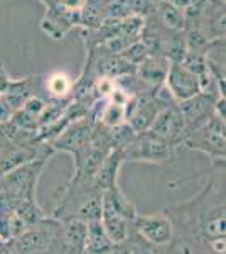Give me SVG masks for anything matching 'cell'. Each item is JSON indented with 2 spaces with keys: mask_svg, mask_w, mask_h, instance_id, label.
Masks as SVG:
<instances>
[{
  "mask_svg": "<svg viewBox=\"0 0 226 254\" xmlns=\"http://www.w3.org/2000/svg\"><path fill=\"white\" fill-rule=\"evenodd\" d=\"M59 224L39 222L9 243L10 254H44L57 234Z\"/></svg>",
  "mask_w": 226,
  "mask_h": 254,
  "instance_id": "1",
  "label": "cell"
},
{
  "mask_svg": "<svg viewBox=\"0 0 226 254\" xmlns=\"http://www.w3.org/2000/svg\"><path fill=\"white\" fill-rule=\"evenodd\" d=\"M186 144L192 149H201L211 156H225V121L211 116L209 121L186 137Z\"/></svg>",
  "mask_w": 226,
  "mask_h": 254,
  "instance_id": "2",
  "label": "cell"
},
{
  "mask_svg": "<svg viewBox=\"0 0 226 254\" xmlns=\"http://www.w3.org/2000/svg\"><path fill=\"white\" fill-rule=\"evenodd\" d=\"M213 110H215V98L203 92L189 100L179 102V114L184 122V130L187 129V132L191 134L204 126L213 116Z\"/></svg>",
  "mask_w": 226,
  "mask_h": 254,
  "instance_id": "3",
  "label": "cell"
},
{
  "mask_svg": "<svg viewBox=\"0 0 226 254\" xmlns=\"http://www.w3.org/2000/svg\"><path fill=\"white\" fill-rule=\"evenodd\" d=\"M166 83L167 90L171 92V95L178 102L189 100V98L196 97L201 93V81L196 75H192L189 69H186L181 63H172L167 68L166 75Z\"/></svg>",
  "mask_w": 226,
  "mask_h": 254,
  "instance_id": "4",
  "label": "cell"
},
{
  "mask_svg": "<svg viewBox=\"0 0 226 254\" xmlns=\"http://www.w3.org/2000/svg\"><path fill=\"white\" fill-rule=\"evenodd\" d=\"M135 227L147 243L164 246L172 239V222L164 214L137 215L134 219Z\"/></svg>",
  "mask_w": 226,
  "mask_h": 254,
  "instance_id": "5",
  "label": "cell"
},
{
  "mask_svg": "<svg viewBox=\"0 0 226 254\" xmlns=\"http://www.w3.org/2000/svg\"><path fill=\"white\" fill-rule=\"evenodd\" d=\"M134 149L129 156L143 161H167L171 158V142L164 141L152 132H147L140 137V141L134 142Z\"/></svg>",
  "mask_w": 226,
  "mask_h": 254,
  "instance_id": "6",
  "label": "cell"
},
{
  "mask_svg": "<svg viewBox=\"0 0 226 254\" xmlns=\"http://www.w3.org/2000/svg\"><path fill=\"white\" fill-rule=\"evenodd\" d=\"M100 222L103 225L106 236L113 244H120L129 237V229H127V219L118 214V210L113 207L112 200L106 191H103V203H101V217Z\"/></svg>",
  "mask_w": 226,
  "mask_h": 254,
  "instance_id": "7",
  "label": "cell"
},
{
  "mask_svg": "<svg viewBox=\"0 0 226 254\" xmlns=\"http://www.w3.org/2000/svg\"><path fill=\"white\" fill-rule=\"evenodd\" d=\"M149 132L167 142H172L179 139L184 132V122L179 110L176 109H160L155 121L152 122Z\"/></svg>",
  "mask_w": 226,
  "mask_h": 254,
  "instance_id": "8",
  "label": "cell"
},
{
  "mask_svg": "<svg viewBox=\"0 0 226 254\" xmlns=\"http://www.w3.org/2000/svg\"><path fill=\"white\" fill-rule=\"evenodd\" d=\"M86 222L85 220H69L64 225H59L56 241L63 246L68 254L85 253L86 249Z\"/></svg>",
  "mask_w": 226,
  "mask_h": 254,
  "instance_id": "9",
  "label": "cell"
},
{
  "mask_svg": "<svg viewBox=\"0 0 226 254\" xmlns=\"http://www.w3.org/2000/svg\"><path fill=\"white\" fill-rule=\"evenodd\" d=\"M135 104L137 105H134L132 110L127 112L130 119V129L137 132H147L160 112V107L154 100H138Z\"/></svg>",
  "mask_w": 226,
  "mask_h": 254,
  "instance_id": "10",
  "label": "cell"
},
{
  "mask_svg": "<svg viewBox=\"0 0 226 254\" xmlns=\"http://www.w3.org/2000/svg\"><path fill=\"white\" fill-rule=\"evenodd\" d=\"M123 161V151L122 149H115V153L110 154L108 158L103 159L100 170H98L96 176V187L101 188V191H110L117 187V175H118V168H120Z\"/></svg>",
  "mask_w": 226,
  "mask_h": 254,
  "instance_id": "11",
  "label": "cell"
},
{
  "mask_svg": "<svg viewBox=\"0 0 226 254\" xmlns=\"http://www.w3.org/2000/svg\"><path fill=\"white\" fill-rule=\"evenodd\" d=\"M90 136H91L90 126L86 124V122H78V124L69 127L66 132L57 139L56 146L61 147V149H66V151H71V153L80 154L81 151L88 146Z\"/></svg>",
  "mask_w": 226,
  "mask_h": 254,
  "instance_id": "12",
  "label": "cell"
},
{
  "mask_svg": "<svg viewBox=\"0 0 226 254\" xmlns=\"http://www.w3.org/2000/svg\"><path fill=\"white\" fill-rule=\"evenodd\" d=\"M167 68L169 64H166L162 60L159 58H145L140 63V80L143 83L150 85V87H159L167 75Z\"/></svg>",
  "mask_w": 226,
  "mask_h": 254,
  "instance_id": "13",
  "label": "cell"
},
{
  "mask_svg": "<svg viewBox=\"0 0 226 254\" xmlns=\"http://www.w3.org/2000/svg\"><path fill=\"white\" fill-rule=\"evenodd\" d=\"M101 203H103V193L90 196V198H86L85 202L80 205V208H78V214L83 217L86 222H91V220H100Z\"/></svg>",
  "mask_w": 226,
  "mask_h": 254,
  "instance_id": "14",
  "label": "cell"
},
{
  "mask_svg": "<svg viewBox=\"0 0 226 254\" xmlns=\"http://www.w3.org/2000/svg\"><path fill=\"white\" fill-rule=\"evenodd\" d=\"M160 17H162L164 22L169 27H172V29H182L184 27L182 10L178 9V7L171 2H164L162 5H160Z\"/></svg>",
  "mask_w": 226,
  "mask_h": 254,
  "instance_id": "15",
  "label": "cell"
},
{
  "mask_svg": "<svg viewBox=\"0 0 226 254\" xmlns=\"http://www.w3.org/2000/svg\"><path fill=\"white\" fill-rule=\"evenodd\" d=\"M204 232L213 239L225 237V208H220L215 212V215L209 217L208 222L204 224Z\"/></svg>",
  "mask_w": 226,
  "mask_h": 254,
  "instance_id": "16",
  "label": "cell"
},
{
  "mask_svg": "<svg viewBox=\"0 0 226 254\" xmlns=\"http://www.w3.org/2000/svg\"><path fill=\"white\" fill-rule=\"evenodd\" d=\"M123 116H125V107L120 104H110L106 107L105 114H103V124L108 127H118L122 124Z\"/></svg>",
  "mask_w": 226,
  "mask_h": 254,
  "instance_id": "17",
  "label": "cell"
},
{
  "mask_svg": "<svg viewBox=\"0 0 226 254\" xmlns=\"http://www.w3.org/2000/svg\"><path fill=\"white\" fill-rule=\"evenodd\" d=\"M49 90L56 95H63L69 90V80L66 75H61V73H56L54 76H51L49 80Z\"/></svg>",
  "mask_w": 226,
  "mask_h": 254,
  "instance_id": "18",
  "label": "cell"
},
{
  "mask_svg": "<svg viewBox=\"0 0 226 254\" xmlns=\"http://www.w3.org/2000/svg\"><path fill=\"white\" fill-rule=\"evenodd\" d=\"M125 51V58L129 60V63H142L147 58V48L143 44H132Z\"/></svg>",
  "mask_w": 226,
  "mask_h": 254,
  "instance_id": "19",
  "label": "cell"
},
{
  "mask_svg": "<svg viewBox=\"0 0 226 254\" xmlns=\"http://www.w3.org/2000/svg\"><path fill=\"white\" fill-rule=\"evenodd\" d=\"M41 110H44V104L39 100V98H31V100H27L26 107H24V112L29 114L31 117H36Z\"/></svg>",
  "mask_w": 226,
  "mask_h": 254,
  "instance_id": "20",
  "label": "cell"
},
{
  "mask_svg": "<svg viewBox=\"0 0 226 254\" xmlns=\"http://www.w3.org/2000/svg\"><path fill=\"white\" fill-rule=\"evenodd\" d=\"M213 249H215L218 254H223L225 253V237H220V239L213 241Z\"/></svg>",
  "mask_w": 226,
  "mask_h": 254,
  "instance_id": "21",
  "label": "cell"
},
{
  "mask_svg": "<svg viewBox=\"0 0 226 254\" xmlns=\"http://www.w3.org/2000/svg\"><path fill=\"white\" fill-rule=\"evenodd\" d=\"M0 254H10L9 248H5V246H2V244H0Z\"/></svg>",
  "mask_w": 226,
  "mask_h": 254,
  "instance_id": "22",
  "label": "cell"
},
{
  "mask_svg": "<svg viewBox=\"0 0 226 254\" xmlns=\"http://www.w3.org/2000/svg\"><path fill=\"white\" fill-rule=\"evenodd\" d=\"M78 254H85V253H78Z\"/></svg>",
  "mask_w": 226,
  "mask_h": 254,
  "instance_id": "23",
  "label": "cell"
},
{
  "mask_svg": "<svg viewBox=\"0 0 226 254\" xmlns=\"http://www.w3.org/2000/svg\"><path fill=\"white\" fill-rule=\"evenodd\" d=\"M0 244H2V243H0Z\"/></svg>",
  "mask_w": 226,
  "mask_h": 254,
  "instance_id": "24",
  "label": "cell"
}]
</instances>
